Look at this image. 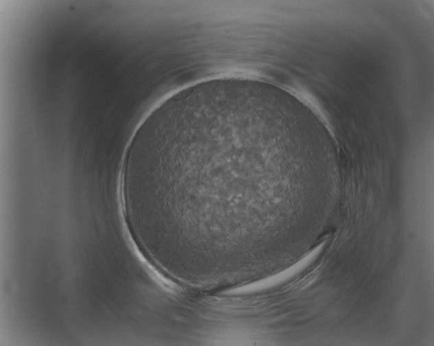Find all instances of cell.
Segmentation results:
<instances>
[{"label":"cell","instance_id":"1","mask_svg":"<svg viewBox=\"0 0 434 346\" xmlns=\"http://www.w3.org/2000/svg\"><path fill=\"white\" fill-rule=\"evenodd\" d=\"M259 132L244 117L217 116L150 144L148 184L166 219L197 245L225 249L249 242Z\"/></svg>","mask_w":434,"mask_h":346}]
</instances>
